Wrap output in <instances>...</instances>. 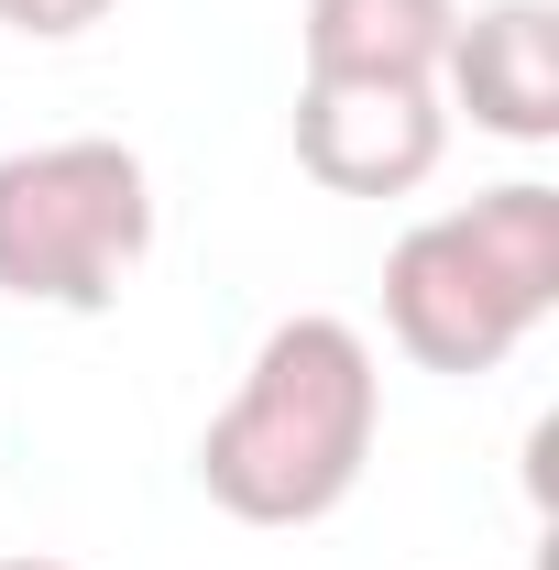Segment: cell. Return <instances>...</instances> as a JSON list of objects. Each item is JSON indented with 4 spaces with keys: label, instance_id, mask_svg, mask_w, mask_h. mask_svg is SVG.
Listing matches in <instances>:
<instances>
[{
    "label": "cell",
    "instance_id": "obj_7",
    "mask_svg": "<svg viewBox=\"0 0 559 570\" xmlns=\"http://www.w3.org/2000/svg\"><path fill=\"white\" fill-rule=\"evenodd\" d=\"M0 22L22 45H77L88 22H110V0H0Z\"/></svg>",
    "mask_w": 559,
    "mask_h": 570
},
{
    "label": "cell",
    "instance_id": "obj_6",
    "mask_svg": "<svg viewBox=\"0 0 559 570\" xmlns=\"http://www.w3.org/2000/svg\"><path fill=\"white\" fill-rule=\"evenodd\" d=\"M450 22H461V0H307L296 56L307 77H428L439 88Z\"/></svg>",
    "mask_w": 559,
    "mask_h": 570
},
{
    "label": "cell",
    "instance_id": "obj_2",
    "mask_svg": "<svg viewBox=\"0 0 559 570\" xmlns=\"http://www.w3.org/2000/svg\"><path fill=\"white\" fill-rule=\"evenodd\" d=\"M549 307H559V187L538 176L418 219L384 253V341L418 373H504Z\"/></svg>",
    "mask_w": 559,
    "mask_h": 570
},
{
    "label": "cell",
    "instance_id": "obj_4",
    "mask_svg": "<svg viewBox=\"0 0 559 570\" xmlns=\"http://www.w3.org/2000/svg\"><path fill=\"white\" fill-rule=\"evenodd\" d=\"M450 154L428 77H296V165L330 198H406Z\"/></svg>",
    "mask_w": 559,
    "mask_h": 570
},
{
    "label": "cell",
    "instance_id": "obj_1",
    "mask_svg": "<svg viewBox=\"0 0 559 570\" xmlns=\"http://www.w3.org/2000/svg\"><path fill=\"white\" fill-rule=\"evenodd\" d=\"M373 428H384L373 341L330 307H296L253 341L231 406L198 428V494L242 527H318L351 504Z\"/></svg>",
    "mask_w": 559,
    "mask_h": 570
},
{
    "label": "cell",
    "instance_id": "obj_5",
    "mask_svg": "<svg viewBox=\"0 0 559 570\" xmlns=\"http://www.w3.org/2000/svg\"><path fill=\"white\" fill-rule=\"evenodd\" d=\"M439 110H472L493 142H559V11L549 0H483L450 22Z\"/></svg>",
    "mask_w": 559,
    "mask_h": 570
},
{
    "label": "cell",
    "instance_id": "obj_8",
    "mask_svg": "<svg viewBox=\"0 0 559 570\" xmlns=\"http://www.w3.org/2000/svg\"><path fill=\"white\" fill-rule=\"evenodd\" d=\"M0 570H77V560H0Z\"/></svg>",
    "mask_w": 559,
    "mask_h": 570
},
{
    "label": "cell",
    "instance_id": "obj_3",
    "mask_svg": "<svg viewBox=\"0 0 559 570\" xmlns=\"http://www.w3.org/2000/svg\"><path fill=\"white\" fill-rule=\"evenodd\" d=\"M154 253V176L133 142L67 132L0 154V296L99 318Z\"/></svg>",
    "mask_w": 559,
    "mask_h": 570
}]
</instances>
